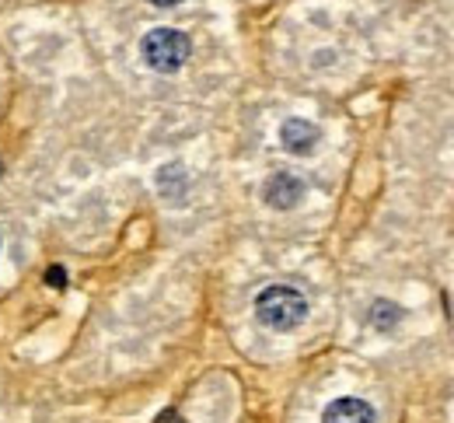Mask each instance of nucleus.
<instances>
[{
  "label": "nucleus",
  "mask_w": 454,
  "mask_h": 423,
  "mask_svg": "<svg viewBox=\"0 0 454 423\" xmlns=\"http://www.w3.org/2000/svg\"><path fill=\"white\" fill-rule=\"evenodd\" d=\"M255 315H259V322H262L266 329L290 333V329H297V325L308 318V302H304L301 291L277 284V287H266V291L255 298Z\"/></svg>",
  "instance_id": "1"
},
{
  "label": "nucleus",
  "mask_w": 454,
  "mask_h": 423,
  "mask_svg": "<svg viewBox=\"0 0 454 423\" xmlns=\"http://www.w3.org/2000/svg\"><path fill=\"white\" fill-rule=\"evenodd\" d=\"M140 53H144V63L158 74H175L182 70V63L189 60L192 46H189V35L178 32V28H151L140 43Z\"/></svg>",
  "instance_id": "2"
},
{
  "label": "nucleus",
  "mask_w": 454,
  "mask_h": 423,
  "mask_svg": "<svg viewBox=\"0 0 454 423\" xmlns=\"http://www.w3.org/2000/svg\"><path fill=\"white\" fill-rule=\"evenodd\" d=\"M318 140H322V129L308 120H286L280 126V144L290 154H311Z\"/></svg>",
  "instance_id": "3"
},
{
  "label": "nucleus",
  "mask_w": 454,
  "mask_h": 423,
  "mask_svg": "<svg viewBox=\"0 0 454 423\" xmlns=\"http://www.w3.org/2000/svg\"><path fill=\"white\" fill-rule=\"evenodd\" d=\"M262 196H266L270 207L286 210V207H294V203L304 196V182L294 179V176H286V172H277L273 179L262 185Z\"/></svg>",
  "instance_id": "4"
},
{
  "label": "nucleus",
  "mask_w": 454,
  "mask_h": 423,
  "mask_svg": "<svg viewBox=\"0 0 454 423\" xmlns=\"http://www.w3.org/2000/svg\"><path fill=\"white\" fill-rule=\"evenodd\" d=\"M322 423H374V410L364 399H336Z\"/></svg>",
  "instance_id": "5"
},
{
  "label": "nucleus",
  "mask_w": 454,
  "mask_h": 423,
  "mask_svg": "<svg viewBox=\"0 0 454 423\" xmlns=\"http://www.w3.org/2000/svg\"><path fill=\"white\" fill-rule=\"evenodd\" d=\"M371 318H374V325H378V329H385V325L398 322V308H395V304L378 302V304H374V315H371Z\"/></svg>",
  "instance_id": "6"
},
{
  "label": "nucleus",
  "mask_w": 454,
  "mask_h": 423,
  "mask_svg": "<svg viewBox=\"0 0 454 423\" xmlns=\"http://www.w3.org/2000/svg\"><path fill=\"white\" fill-rule=\"evenodd\" d=\"M50 284H53V287H63V284H67V277H63V270H59V266L50 270Z\"/></svg>",
  "instance_id": "7"
},
{
  "label": "nucleus",
  "mask_w": 454,
  "mask_h": 423,
  "mask_svg": "<svg viewBox=\"0 0 454 423\" xmlns=\"http://www.w3.org/2000/svg\"><path fill=\"white\" fill-rule=\"evenodd\" d=\"M158 423H182V420H178V417L168 410V413H161V417H158Z\"/></svg>",
  "instance_id": "8"
},
{
  "label": "nucleus",
  "mask_w": 454,
  "mask_h": 423,
  "mask_svg": "<svg viewBox=\"0 0 454 423\" xmlns=\"http://www.w3.org/2000/svg\"><path fill=\"white\" fill-rule=\"evenodd\" d=\"M151 4H158V7H171V4H182V0H151Z\"/></svg>",
  "instance_id": "9"
}]
</instances>
